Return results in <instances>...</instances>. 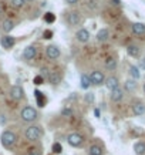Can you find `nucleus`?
Returning <instances> with one entry per match:
<instances>
[{"label": "nucleus", "instance_id": "12", "mask_svg": "<svg viewBox=\"0 0 145 155\" xmlns=\"http://www.w3.org/2000/svg\"><path fill=\"white\" fill-rule=\"evenodd\" d=\"M37 56V48L36 46H27V47L23 50V58L24 60H33Z\"/></svg>", "mask_w": 145, "mask_h": 155}, {"label": "nucleus", "instance_id": "19", "mask_svg": "<svg viewBox=\"0 0 145 155\" xmlns=\"http://www.w3.org/2000/svg\"><path fill=\"white\" fill-rule=\"evenodd\" d=\"M34 97H36V101H37V105H38V107H40V108L46 107L47 100H46V95L43 94L41 91L36 90V91H34Z\"/></svg>", "mask_w": 145, "mask_h": 155}, {"label": "nucleus", "instance_id": "4", "mask_svg": "<svg viewBox=\"0 0 145 155\" xmlns=\"http://www.w3.org/2000/svg\"><path fill=\"white\" fill-rule=\"evenodd\" d=\"M66 21L68 23L70 27H77L81 21H83V17H81V13L77 12V10H71L66 14Z\"/></svg>", "mask_w": 145, "mask_h": 155}, {"label": "nucleus", "instance_id": "28", "mask_svg": "<svg viewBox=\"0 0 145 155\" xmlns=\"http://www.w3.org/2000/svg\"><path fill=\"white\" fill-rule=\"evenodd\" d=\"M26 5V0H12V6L14 9H21Z\"/></svg>", "mask_w": 145, "mask_h": 155}, {"label": "nucleus", "instance_id": "2", "mask_svg": "<svg viewBox=\"0 0 145 155\" xmlns=\"http://www.w3.org/2000/svg\"><path fill=\"white\" fill-rule=\"evenodd\" d=\"M20 118H21L24 122H33L38 118V113L34 107H31V105H26V107L20 111Z\"/></svg>", "mask_w": 145, "mask_h": 155}, {"label": "nucleus", "instance_id": "23", "mask_svg": "<svg viewBox=\"0 0 145 155\" xmlns=\"http://www.w3.org/2000/svg\"><path fill=\"white\" fill-rule=\"evenodd\" d=\"M80 83H81V88L83 90H88L90 85H91V81H90V77L87 74H81V78H80Z\"/></svg>", "mask_w": 145, "mask_h": 155}, {"label": "nucleus", "instance_id": "3", "mask_svg": "<svg viewBox=\"0 0 145 155\" xmlns=\"http://www.w3.org/2000/svg\"><path fill=\"white\" fill-rule=\"evenodd\" d=\"M24 135H26V138H27L28 141H37V140L41 138L43 130H41V127H38V125H30V127L26 128Z\"/></svg>", "mask_w": 145, "mask_h": 155}, {"label": "nucleus", "instance_id": "25", "mask_svg": "<svg viewBox=\"0 0 145 155\" xmlns=\"http://www.w3.org/2000/svg\"><path fill=\"white\" fill-rule=\"evenodd\" d=\"M88 155H104V151L100 145H91L88 148Z\"/></svg>", "mask_w": 145, "mask_h": 155}, {"label": "nucleus", "instance_id": "17", "mask_svg": "<svg viewBox=\"0 0 145 155\" xmlns=\"http://www.w3.org/2000/svg\"><path fill=\"white\" fill-rule=\"evenodd\" d=\"M132 33L137 36H144L145 34V24L144 23H132L131 26Z\"/></svg>", "mask_w": 145, "mask_h": 155}, {"label": "nucleus", "instance_id": "10", "mask_svg": "<svg viewBox=\"0 0 145 155\" xmlns=\"http://www.w3.org/2000/svg\"><path fill=\"white\" fill-rule=\"evenodd\" d=\"M131 108H132L134 115H137V117H141V115H144L145 114V103L144 101H141V100H135V101L132 103Z\"/></svg>", "mask_w": 145, "mask_h": 155}, {"label": "nucleus", "instance_id": "27", "mask_svg": "<svg viewBox=\"0 0 145 155\" xmlns=\"http://www.w3.org/2000/svg\"><path fill=\"white\" fill-rule=\"evenodd\" d=\"M44 21L48 24H51L56 21V14L51 13V12H47V13H44Z\"/></svg>", "mask_w": 145, "mask_h": 155}, {"label": "nucleus", "instance_id": "29", "mask_svg": "<svg viewBox=\"0 0 145 155\" xmlns=\"http://www.w3.org/2000/svg\"><path fill=\"white\" fill-rule=\"evenodd\" d=\"M51 150L54 154H61V152H63V147H61L60 142H54L51 147Z\"/></svg>", "mask_w": 145, "mask_h": 155}, {"label": "nucleus", "instance_id": "40", "mask_svg": "<svg viewBox=\"0 0 145 155\" xmlns=\"http://www.w3.org/2000/svg\"><path fill=\"white\" fill-rule=\"evenodd\" d=\"M26 2H36V0H26Z\"/></svg>", "mask_w": 145, "mask_h": 155}, {"label": "nucleus", "instance_id": "35", "mask_svg": "<svg viewBox=\"0 0 145 155\" xmlns=\"http://www.w3.org/2000/svg\"><path fill=\"white\" fill-rule=\"evenodd\" d=\"M140 70H145V58H141L140 60V66H138Z\"/></svg>", "mask_w": 145, "mask_h": 155}, {"label": "nucleus", "instance_id": "8", "mask_svg": "<svg viewBox=\"0 0 145 155\" xmlns=\"http://www.w3.org/2000/svg\"><path fill=\"white\" fill-rule=\"evenodd\" d=\"M0 44H2L3 48L10 50V48H13L16 46V38L13 36H10V34H5V36H2V38H0Z\"/></svg>", "mask_w": 145, "mask_h": 155}, {"label": "nucleus", "instance_id": "18", "mask_svg": "<svg viewBox=\"0 0 145 155\" xmlns=\"http://www.w3.org/2000/svg\"><path fill=\"white\" fill-rule=\"evenodd\" d=\"M14 28V21L10 19H6L3 20V23H2V31L6 34H10V31Z\"/></svg>", "mask_w": 145, "mask_h": 155}, {"label": "nucleus", "instance_id": "30", "mask_svg": "<svg viewBox=\"0 0 145 155\" xmlns=\"http://www.w3.org/2000/svg\"><path fill=\"white\" fill-rule=\"evenodd\" d=\"M61 115L63 117H73V110L70 107H64L61 110Z\"/></svg>", "mask_w": 145, "mask_h": 155}, {"label": "nucleus", "instance_id": "34", "mask_svg": "<svg viewBox=\"0 0 145 155\" xmlns=\"http://www.w3.org/2000/svg\"><path fill=\"white\" fill-rule=\"evenodd\" d=\"M38 75H41L43 78L46 80L47 77H48V70H47L46 67H44V68H41V70H40V74H38Z\"/></svg>", "mask_w": 145, "mask_h": 155}, {"label": "nucleus", "instance_id": "22", "mask_svg": "<svg viewBox=\"0 0 145 155\" xmlns=\"http://www.w3.org/2000/svg\"><path fill=\"white\" fill-rule=\"evenodd\" d=\"M127 53H128V56H131V57H138L140 56V47L135 46V44H130L127 47Z\"/></svg>", "mask_w": 145, "mask_h": 155}, {"label": "nucleus", "instance_id": "20", "mask_svg": "<svg viewBox=\"0 0 145 155\" xmlns=\"http://www.w3.org/2000/svg\"><path fill=\"white\" fill-rule=\"evenodd\" d=\"M137 81L132 80V78H128V80L124 83V90L125 91H128V93H132V91H135L137 90Z\"/></svg>", "mask_w": 145, "mask_h": 155}, {"label": "nucleus", "instance_id": "9", "mask_svg": "<svg viewBox=\"0 0 145 155\" xmlns=\"http://www.w3.org/2000/svg\"><path fill=\"white\" fill-rule=\"evenodd\" d=\"M46 56L48 57L50 60H57V58L61 56V51H60V48H58V46H56V44H50V46H47Z\"/></svg>", "mask_w": 145, "mask_h": 155}, {"label": "nucleus", "instance_id": "15", "mask_svg": "<svg viewBox=\"0 0 145 155\" xmlns=\"http://www.w3.org/2000/svg\"><path fill=\"white\" fill-rule=\"evenodd\" d=\"M110 98H111L112 103H120L122 98H124V90L121 87H118V88L112 90L111 94H110Z\"/></svg>", "mask_w": 145, "mask_h": 155}, {"label": "nucleus", "instance_id": "21", "mask_svg": "<svg viewBox=\"0 0 145 155\" xmlns=\"http://www.w3.org/2000/svg\"><path fill=\"white\" fill-rule=\"evenodd\" d=\"M134 152L135 155H145V142L138 141L134 144Z\"/></svg>", "mask_w": 145, "mask_h": 155}, {"label": "nucleus", "instance_id": "16", "mask_svg": "<svg viewBox=\"0 0 145 155\" xmlns=\"http://www.w3.org/2000/svg\"><path fill=\"white\" fill-rule=\"evenodd\" d=\"M97 41L100 43H105L108 41V38H110V30L108 28H101V30H98V33H97Z\"/></svg>", "mask_w": 145, "mask_h": 155}, {"label": "nucleus", "instance_id": "39", "mask_svg": "<svg viewBox=\"0 0 145 155\" xmlns=\"http://www.w3.org/2000/svg\"><path fill=\"white\" fill-rule=\"evenodd\" d=\"M28 155H40V154H38V152H34V151H31V152H30Z\"/></svg>", "mask_w": 145, "mask_h": 155}, {"label": "nucleus", "instance_id": "38", "mask_svg": "<svg viewBox=\"0 0 145 155\" xmlns=\"http://www.w3.org/2000/svg\"><path fill=\"white\" fill-rule=\"evenodd\" d=\"M94 114H95V117H100V110H95V111H94Z\"/></svg>", "mask_w": 145, "mask_h": 155}, {"label": "nucleus", "instance_id": "36", "mask_svg": "<svg viewBox=\"0 0 145 155\" xmlns=\"http://www.w3.org/2000/svg\"><path fill=\"white\" fill-rule=\"evenodd\" d=\"M66 3L73 6V5H75V3H78V0H66Z\"/></svg>", "mask_w": 145, "mask_h": 155}, {"label": "nucleus", "instance_id": "31", "mask_svg": "<svg viewBox=\"0 0 145 155\" xmlns=\"http://www.w3.org/2000/svg\"><path fill=\"white\" fill-rule=\"evenodd\" d=\"M84 101L87 104H93L94 103V93H91V91L87 93V94L84 95Z\"/></svg>", "mask_w": 145, "mask_h": 155}, {"label": "nucleus", "instance_id": "42", "mask_svg": "<svg viewBox=\"0 0 145 155\" xmlns=\"http://www.w3.org/2000/svg\"><path fill=\"white\" fill-rule=\"evenodd\" d=\"M0 10H2V9H0Z\"/></svg>", "mask_w": 145, "mask_h": 155}, {"label": "nucleus", "instance_id": "24", "mask_svg": "<svg viewBox=\"0 0 145 155\" xmlns=\"http://www.w3.org/2000/svg\"><path fill=\"white\" fill-rule=\"evenodd\" d=\"M130 75H131L132 80H138L141 77V70L138 68V66H130Z\"/></svg>", "mask_w": 145, "mask_h": 155}, {"label": "nucleus", "instance_id": "14", "mask_svg": "<svg viewBox=\"0 0 145 155\" xmlns=\"http://www.w3.org/2000/svg\"><path fill=\"white\" fill-rule=\"evenodd\" d=\"M47 80H48V83L51 85H58L61 83V80H63V77H61V74L58 71H50Z\"/></svg>", "mask_w": 145, "mask_h": 155}, {"label": "nucleus", "instance_id": "5", "mask_svg": "<svg viewBox=\"0 0 145 155\" xmlns=\"http://www.w3.org/2000/svg\"><path fill=\"white\" fill-rule=\"evenodd\" d=\"M67 142L70 144L71 147H74V148H78L84 144V137L78 134V132H71L67 135Z\"/></svg>", "mask_w": 145, "mask_h": 155}, {"label": "nucleus", "instance_id": "1", "mask_svg": "<svg viewBox=\"0 0 145 155\" xmlns=\"http://www.w3.org/2000/svg\"><path fill=\"white\" fill-rule=\"evenodd\" d=\"M0 142H2V145L5 147L6 150H12L16 145V142H17V137H16V134L13 131L6 130L0 135Z\"/></svg>", "mask_w": 145, "mask_h": 155}, {"label": "nucleus", "instance_id": "37", "mask_svg": "<svg viewBox=\"0 0 145 155\" xmlns=\"http://www.w3.org/2000/svg\"><path fill=\"white\" fill-rule=\"evenodd\" d=\"M5 122H6V117H5V115H0V124L3 125Z\"/></svg>", "mask_w": 145, "mask_h": 155}, {"label": "nucleus", "instance_id": "41", "mask_svg": "<svg viewBox=\"0 0 145 155\" xmlns=\"http://www.w3.org/2000/svg\"><path fill=\"white\" fill-rule=\"evenodd\" d=\"M142 88H144V93H145V83H144V87H142Z\"/></svg>", "mask_w": 145, "mask_h": 155}, {"label": "nucleus", "instance_id": "7", "mask_svg": "<svg viewBox=\"0 0 145 155\" xmlns=\"http://www.w3.org/2000/svg\"><path fill=\"white\" fill-rule=\"evenodd\" d=\"M9 94H10V98H13L14 101H20L21 98H24V90L20 85H13L10 88Z\"/></svg>", "mask_w": 145, "mask_h": 155}, {"label": "nucleus", "instance_id": "26", "mask_svg": "<svg viewBox=\"0 0 145 155\" xmlns=\"http://www.w3.org/2000/svg\"><path fill=\"white\" fill-rule=\"evenodd\" d=\"M105 68H107V70H110V71L115 70V68H117V60H115L114 57L107 58V60H105Z\"/></svg>", "mask_w": 145, "mask_h": 155}, {"label": "nucleus", "instance_id": "32", "mask_svg": "<svg viewBox=\"0 0 145 155\" xmlns=\"http://www.w3.org/2000/svg\"><path fill=\"white\" fill-rule=\"evenodd\" d=\"M33 83L36 85H40V84H43V83H44V78H43L41 75H36V77L33 78Z\"/></svg>", "mask_w": 145, "mask_h": 155}, {"label": "nucleus", "instance_id": "13", "mask_svg": "<svg viewBox=\"0 0 145 155\" xmlns=\"http://www.w3.org/2000/svg\"><path fill=\"white\" fill-rule=\"evenodd\" d=\"M90 31L87 30V28H80V30H77V33H75V38H77V41L80 43H87L90 41Z\"/></svg>", "mask_w": 145, "mask_h": 155}, {"label": "nucleus", "instance_id": "11", "mask_svg": "<svg viewBox=\"0 0 145 155\" xmlns=\"http://www.w3.org/2000/svg\"><path fill=\"white\" fill-rule=\"evenodd\" d=\"M104 84H105V87H107L110 91H112V90H115L120 87V80H118V77H115V75H110V77L105 78Z\"/></svg>", "mask_w": 145, "mask_h": 155}, {"label": "nucleus", "instance_id": "33", "mask_svg": "<svg viewBox=\"0 0 145 155\" xmlns=\"http://www.w3.org/2000/svg\"><path fill=\"white\" fill-rule=\"evenodd\" d=\"M43 37L47 38V40H48V38H51L53 37V31L51 30H44V31H43Z\"/></svg>", "mask_w": 145, "mask_h": 155}, {"label": "nucleus", "instance_id": "6", "mask_svg": "<svg viewBox=\"0 0 145 155\" xmlns=\"http://www.w3.org/2000/svg\"><path fill=\"white\" fill-rule=\"evenodd\" d=\"M88 77H90V81H91L93 85H101V84H104V81H105V75H104L103 71H100V70H94Z\"/></svg>", "mask_w": 145, "mask_h": 155}]
</instances>
